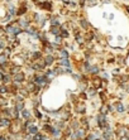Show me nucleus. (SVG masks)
Here are the masks:
<instances>
[{"instance_id":"obj_1","label":"nucleus","mask_w":129,"mask_h":140,"mask_svg":"<svg viewBox=\"0 0 129 140\" xmlns=\"http://www.w3.org/2000/svg\"><path fill=\"white\" fill-rule=\"evenodd\" d=\"M115 107L118 109V111H119V112H123V111H124V106H123L121 104H119V102L115 105Z\"/></svg>"},{"instance_id":"obj_2","label":"nucleus","mask_w":129,"mask_h":140,"mask_svg":"<svg viewBox=\"0 0 129 140\" xmlns=\"http://www.w3.org/2000/svg\"><path fill=\"white\" fill-rule=\"evenodd\" d=\"M41 7L44 8V9H47V10H49V9H51V4H49V3H43V4H41Z\"/></svg>"},{"instance_id":"obj_3","label":"nucleus","mask_w":129,"mask_h":140,"mask_svg":"<svg viewBox=\"0 0 129 140\" xmlns=\"http://www.w3.org/2000/svg\"><path fill=\"white\" fill-rule=\"evenodd\" d=\"M99 124L101 125V126L105 125V117H104V116H100V117H99Z\"/></svg>"},{"instance_id":"obj_4","label":"nucleus","mask_w":129,"mask_h":140,"mask_svg":"<svg viewBox=\"0 0 129 140\" xmlns=\"http://www.w3.org/2000/svg\"><path fill=\"white\" fill-rule=\"evenodd\" d=\"M61 64H63V66H68V64H70V62H68V59H67V58H62V59H61Z\"/></svg>"},{"instance_id":"obj_5","label":"nucleus","mask_w":129,"mask_h":140,"mask_svg":"<svg viewBox=\"0 0 129 140\" xmlns=\"http://www.w3.org/2000/svg\"><path fill=\"white\" fill-rule=\"evenodd\" d=\"M23 78H24V76L22 75V73H20V75H16V76H15V80H16V81H23Z\"/></svg>"},{"instance_id":"obj_6","label":"nucleus","mask_w":129,"mask_h":140,"mask_svg":"<svg viewBox=\"0 0 129 140\" xmlns=\"http://www.w3.org/2000/svg\"><path fill=\"white\" fill-rule=\"evenodd\" d=\"M19 24H20V25H23V27H25V25H28V20L22 19V20H19Z\"/></svg>"},{"instance_id":"obj_7","label":"nucleus","mask_w":129,"mask_h":140,"mask_svg":"<svg viewBox=\"0 0 129 140\" xmlns=\"http://www.w3.org/2000/svg\"><path fill=\"white\" fill-rule=\"evenodd\" d=\"M46 63H47V64L53 63V58H52V57H47V58H46Z\"/></svg>"},{"instance_id":"obj_8","label":"nucleus","mask_w":129,"mask_h":140,"mask_svg":"<svg viewBox=\"0 0 129 140\" xmlns=\"http://www.w3.org/2000/svg\"><path fill=\"white\" fill-rule=\"evenodd\" d=\"M99 70H98V67H91L90 68V72H92V73H96Z\"/></svg>"},{"instance_id":"obj_9","label":"nucleus","mask_w":129,"mask_h":140,"mask_svg":"<svg viewBox=\"0 0 129 140\" xmlns=\"http://www.w3.org/2000/svg\"><path fill=\"white\" fill-rule=\"evenodd\" d=\"M51 32L53 33V34H57V33H58V28H56V27H53Z\"/></svg>"},{"instance_id":"obj_10","label":"nucleus","mask_w":129,"mask_h":140,"mask_svg":"<svg viewBox=\"0 0 129 140\" xmlns=\"http://www.w3.org/2000/svg\"><path fill=\"white\" fill-rule=\"evenodd\" d=\"M51 23H52V25H57V24H58V20H57V19H52Z\"/></svg>"},{"instance_id":"obj_11","label":"nucleus","mask_w":129,"mask_h":140,"mask_svg":"<svg viewBox=\"0 0 129 140\" xmlns=\"http://www.w3.org/2000/svg\"><path fill=\"white\" fill-rule=\"evenodd\" d=\"M29 130H30V133H32V134H37V129H36V127H30Z\"/></svg>"},{"instance_id":"obj_12","label":"nucleus","mask_w":129,"mask_h":140,"mask_svg":"<svg viewBox=\"0 0 129 140\" xmlns=\"http://www.w3.org/2000/svg\"><path fill=\"white\" fill-rule=\"evenodd\" d=\"M5 62V56H0V63H4Z\"/></svg>"},{"instance_id":"obj_13","label":"nucleus","mask_w":129,"mask_h":140,"mask_svg":"<svg viewBox=\"0 0 129 140\" xmlns=\"http://www.w3.org/2000/svg\"><path fill=\"white\" fill-rule=\"evenodd\" d=\"M96 4V0H89V5H95Z\"/></svg>"},{"instance_id":"obj_14","label":"nucleus","mask_w":129,"mask_h":140,"mask_svg":"<svg viewBox=\"0 0 129 140\" xmlns=\"http://www.w3.org/2000/svg\"><path fill=\"white\" fill-rule=\"evenodd\" d=\"M61 54H62L63 58H67V52L66 51H62V52H61Z\"/></svg>"},{"instance_id":"obj_15","label":"nucleus","mask_w":129,"mask_h":140,"mask_svg":"<svg viewBox=\"0 0 129 140\" xmlns=\"http://www.w3.org/2000/svg\"><path fill=\"white\" fill-rule=\"evenodd\" d=\"M23 115H24L25 117H28V116H29V112H28V111H25V110H24V111H23Z\"/></svg>"},{"instance_id":"obj_16","label":"nucleus","mask_w":129,"mask_h":140,"mask_svg":"<svg viewBox=\"0 0 129 140\" xmlns=\"http://www.w3.org/2000/svg\"><path fill=\"white\" fill-rule=\"evenodd\" d=\"M81 24H82L83 27H86V25H87V23H86V21H85V20H83V19L81 20Z\"/></svg>"},{"instance_id":"obj_17","label":"nucleus","mask_w":129,"mask_h":140,"mask_svg":"<svg viewBox=\"0 0 129 140\" xmlns=\"http://www.w3.org/2000/svg\"><path fill=\"white\" fill-rule=\"evenodd\" d=\"M9 13H10V14H14V8H10V9H9Z\"/></svg>"},{"instance_id":"obj_18","label":"nucleus","mask_w":129,"mask_h":140,"mask_svg":"<svg viewBox=\"0 0 129 140\" xmlns=\"http://www.w3.org/2000/svg\"><path fill=\"white\" fill-rule=\"evenodd\" d=\"M36 140H42V136L41 135H36Z\"/></svg>"},{"instance_id":"obj_19","label":"nucleus","mask_w":129,"mask_h":140,"mask_svg":"<svg viewBox=\"0 0 129 140\" xmlns=\"http://www.w3.org/2000/svg\"><path fill=\"white\" fill-rule=\"evenodd\" d=\"M23 13H25V9H24V8L22 9V10H19V14H23Z\"/></svg>"},{"instance_id":"obj_20","label":"nucleus","mask_w":129,"mask_h":140,"mask_svg":"<svg viewBox=\"0 0 129 140\" xmlns=\"http://www.w3.org/2000/svg\"><path fill=\"white\" fill-rule=\"evenodd\" d=\"M0 92H5V88L4 87H0Z\"/></svg>"},{"instance_id":"obj_21","label":"nucleus","mask_w":129,"mask_h":140,"mask_svg":"<svg viewBox=\"0 0 129 140\" xmlns=\"http://www.w3.org/2000/svg\"><path fill=\"white\" fill-rule=\"evenodd\" d=\"M89 140H94V136L91 135V136H89Z\"/></svg>"},{"instance_id":"obj_22","label":"nucleus","mask_w":129,"mask_h":140,"mask_svg":"<svg viewBox=\"0 0 129 140\" xmlns=\"http://www.w3.org/2000/svg\"><path fill=\"white\" fill-rule=\"evenodd\" d=\"M1 77H3V76H1V75H0V80H1Z\"/></svg>"},{"instance_id":"obj_23","label":"nucleus","mask_w":129,"mask_h":140,"mask_svg":"<svg viewBox=\"0 0 129 140\" xmlns=\"http://www.w3.org/2000/svg\"><path fill=\"white\" fill-rule=\"evenodd\" d=\"M128 12H129V8H128Z\"/></svg>"}]
</instances>
